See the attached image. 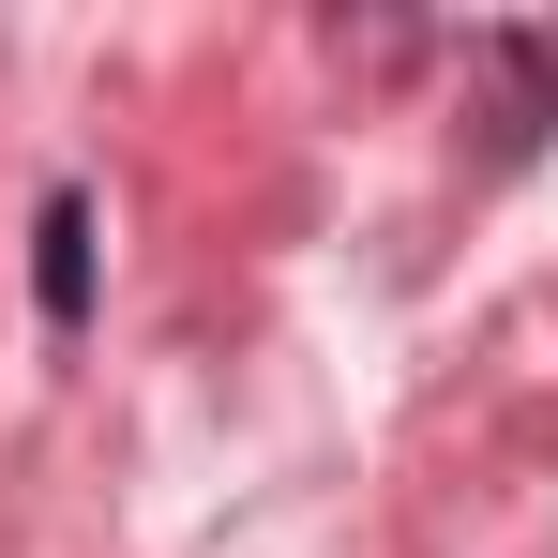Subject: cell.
Listing matches in <instances>:
<instances>
[{
    "label": "cell",
    "mask_w": 558,
    "mask_h": 558,
    "mask_svg": "<svg viewBox=\"0 0 558 558\" xmlns=\"http://www.w3.org/2000/svg\"><path fill=\"white\" fill-rule=\"evenodd\" d=\"M31 317L61 348L92 332V182H46V211H31Z\"/></svg>",
    "instance_id": "6da1fadb"
}]
</instances>
